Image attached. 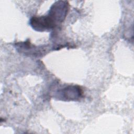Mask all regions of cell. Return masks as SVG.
Instances as JSON below:
<instances>
[{
    "mask_svg": "<svg viewBox=\"0 0 134 134\" xmlns=\"http://www.w3.org/2000/svg\"><path fill=\"white\" fill-rule=\"evenodd\" d=\"M69 10V4L66 1H57L51 7L47 16L57 26L65 19Z\"/></svg>",
    "mask_w": 134,
    "mask_h": 134,
    "instance_id": "cell-1",
    "label": "cell"
},
{
    "mask_svg": "<svg viewBox=\"0 0 134 134\" xmlns=\"http://www.w3.org/2000/svg\"><path fill=\"white\" fill-rule=\"evenodd\" d=\"M30 24L34 29L38 31H49L57 26L47 15L33 16L30 20Z\"/></svg>",
    "mask_w": 134,
    "mask_h": 134,
    "instance_id": "cell-2",
    "label": "cell"
},
{
    "mask_svg": "<svg viewBox=\"0 0 134 134\" xmlns=\"http://www.w3.org/2000/svg\"><path fill=\"white\" fill-rule=\"evenodd\" d=\"M62 95L67 100H75L82 96V91L77 86H69L62 90Z\"/></svg>",
    "mask_w": 134,
    "mask_h": 134,
    "instance_id": "cell-3",
    "label": "cell"
}]
</instances>
